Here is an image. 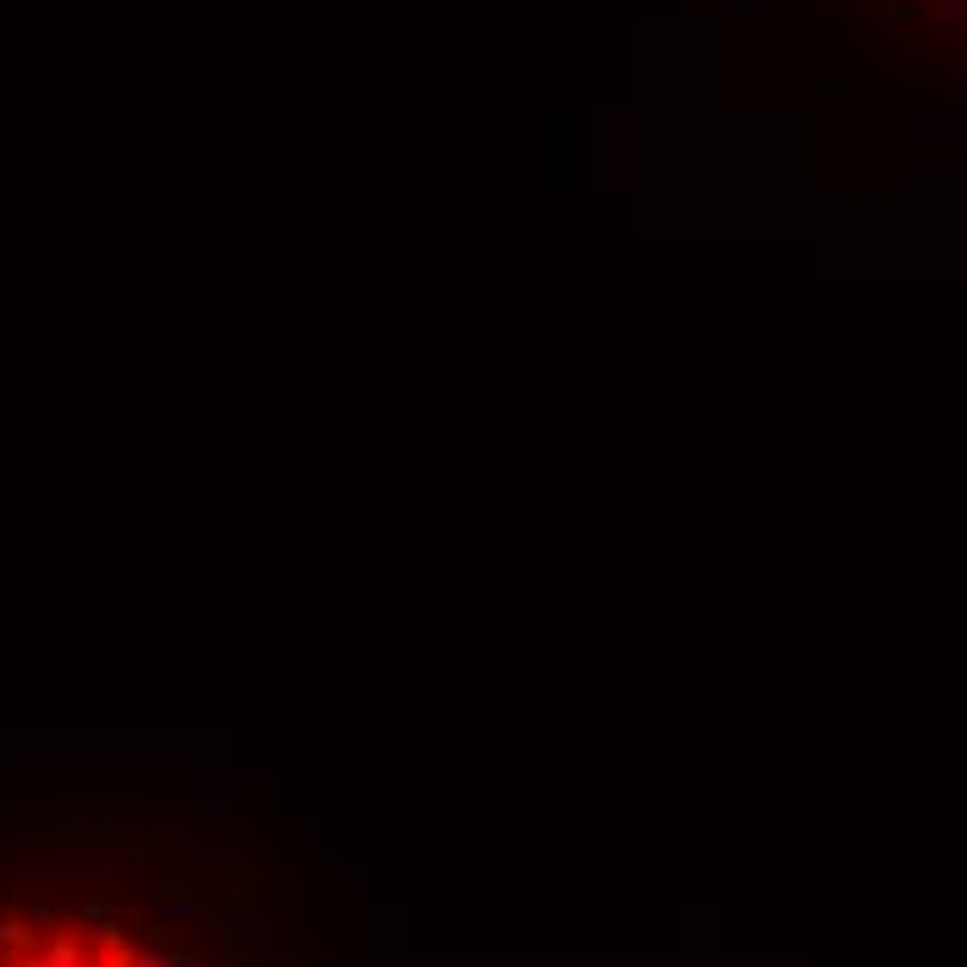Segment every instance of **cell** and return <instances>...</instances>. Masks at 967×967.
Listing matches in <instances>:
<instances>
[{
  "instance_id": "obj_1",
  "label": "cell",
  "mask_w": 967,
  "mask_h": 967,
  "mask_svg": "<svg viewBox=\"0 0 967 967\" xmlns=\"http://www.w3.org/2000/svg\"><path fill=\"white\" fill-rule=\"evenodd\" d=\"M0 967H190L179 945L95 906H0Z\"/></svg>"
}]
</instances>
